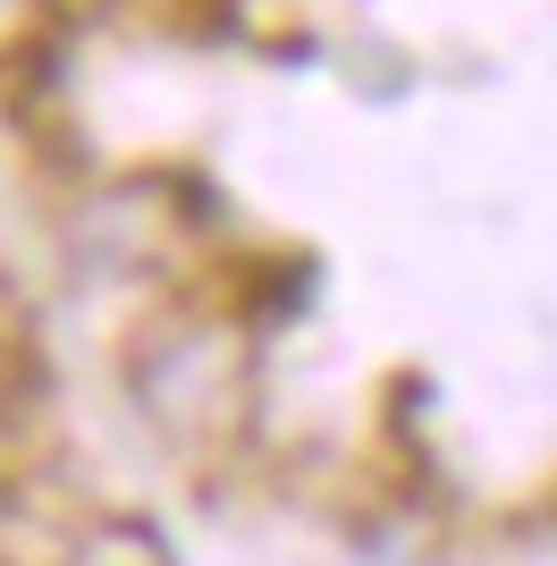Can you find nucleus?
Here are the masks:
<instances>
[{
    "mask_svg": "<svg viewBox=\"0 0 557 566\" xmlns=\"http://www.w3.org/2000/svg\"><path fill=\"white\" fill-rule=\"evenodd\" d=\"M85 566H118V558H102V549H93V558H85Z\"/></svg>",
    "mask_w": 557,
    "mask_h": 566,
    "instance_id": "obj_1",
    "label": "nucleus"
}]
</instances>
